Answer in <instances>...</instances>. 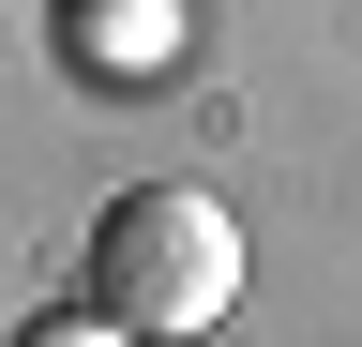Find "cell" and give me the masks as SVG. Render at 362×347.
Segmentation results:
<instances>
[{"instance_id": "6da1fadb", "label": "cell", "mask_w": 362, "mask_h": 347, "mask_svg": "<svg viewBox=\"0 0 362 347\" xmlns=\"http://www.w3.org/2000/svg\"><path fill=\"white\" fill-rule=\"evenodd\" d=\"M226 302H242V211L226 196H197V182L106 196V227H90V317L166 347V332H226Z\"/></svg>"}, {"instance_id": "7a4b0ae2", "label": "cell", "mask_w": 362, "mask_h": 347, "mask_svg": "<svg viewBox=\"0 0 362 347\" xmlns=\"http://www.w3.org/2000/svg\"><path fill=\"white\" fill-rule=\"evenodd\" d=\"M61 61L90 91H151L181 76V0H61Z\"/></svg>"}, {"instance_id": "3957f363", "label": "cell", "mask_w": 362, "mask_h": 347, "mask_svg": "<svg viewBox=\"0 0 362 347\" xmlns=\"http://www.w3.org/2000/svg\"><path fill=\"white\" fill-rule=\"evenodd\" d=\"M16 347H136V332H121V317H90V302H61V317H30Z\"/></svg>"}, {"instance_id": "277c9868", "label": "cell", "mask_w": 362, "mask_h": 347, "mask_svg": "<svg viewBox=\"0 0 362 347\" xmlns=\"http://www.w3.org/2000/svg\"><path fill=\"white\" fill-rule=\"evenodd\" d=\"M166 347H226V332H166Z\"/></svg>"}]
</instances>
